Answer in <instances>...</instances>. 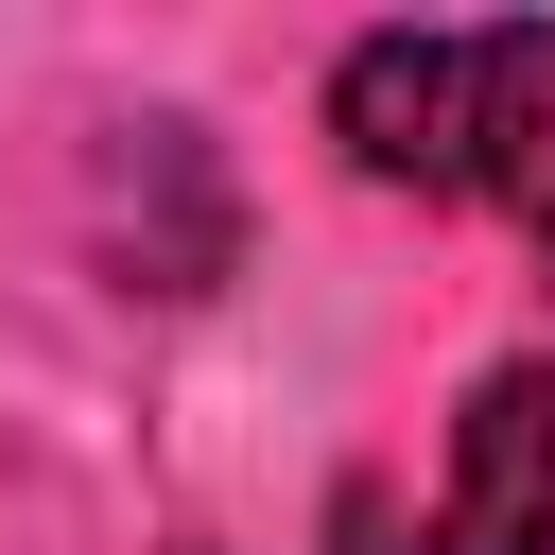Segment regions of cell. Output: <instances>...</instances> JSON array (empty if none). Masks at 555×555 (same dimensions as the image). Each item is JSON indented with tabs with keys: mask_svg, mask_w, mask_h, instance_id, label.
Returning <instances> with one entry per match:
<instances>
[{
	"mask_svg": "<svg viewBox=\"0 0 555 555\" xmlns=\"http://www.w3.org/2000/svg\"><path fill=\"white\" fill-rule=\"evenodd\" d=\"M330 139H347L364 191L520 208V225L555 243V17H486V35H347Z\"/></svg>",
	"mask_w": 555,
	"mask_h": 555,
	"instance_id": "6da1fadb",
	"label": "cell"
},
{
	"mask_svg": "<svg viewBox=\"0 0 555 555\" xmlns=\"http://www.w3.org/2000/svg\"><path fill=\"white\" fill-rule=\"evenodd\" d=\"M330 555H555V347H503L434 451V503L330 486Z\"/></svg>",
	"mask_w": 555,
	"mask_h": 555,
	"instance_id": "7a4b0ae2",
	"label": "cell"
}]
</instances>
